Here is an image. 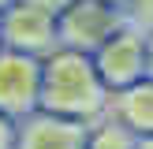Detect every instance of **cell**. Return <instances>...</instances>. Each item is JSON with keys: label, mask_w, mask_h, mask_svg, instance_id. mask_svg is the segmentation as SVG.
Here are the masks:
<instances>
[{"label": "cell", "mask_w": 153, "mask_h": 149, "mask_svg": "<svg viewBox=\"0 0 153 149\" xmlns=\"http://www.w3.org/2000/svg\"><path fill=\"white\" fill-rule=\"evenodd\" d=\"M134 149H153V134H146V138H134Z\"/></svg>", "instance_id": "obj_11"}, {"label": "cell", "mask_w": 153, "mask_h": 149, "mask_svg": "<svg viewBox=\"0 0 153 149\" xmlns=\"http://www.w3.org/2000/svg\"><path fill=\"white\" fill-rule=\"evenodd\" d=\"M146 78H153V30L146 34Z\"/></svg>", "instance_id": "obj_10"}, {"label": "cell", "mask_w": 153, "mask_h": 149, "mask_svg": "<svg viewBox=\"0 0 153 149\" xmlns=\"http://www.w3.org/2000/svg\"><path fill=\"white\" fill-rule=\"evenodd\" d=\"M0 4H11V0H0Z\"/></svg>", "instance_id": "obj_12"}, {"label": "cell", "mask_w": 153, "mask_h": 149, "mask_svg": "<svg viewBox=\"0 0 153 149\" xmlns=\"http://www.w3.org/2000/svg\"><path fill=\"white\" fill-rule=\"evenodd\" d=\"M4 37L22 56L49 52L52 45H56V19H52V11L41 7V4H15L11 11H7Z\"/></svg>", "instance_id": "obj_6"}, {"label": "cell", "mask_w": 153, "mask_h": 149, "mask_svg": "<svg viewBox=\"0 0 153 149\" xmlns=\"http://www.w3.org/2000/svg\"><path fill=\"white\" fill-rule=\"evenodd\" d=\"M86 149H134V134L116 119H105L101 127H94L86 138Z\"/></svg>", "instance_id": "obj_8"}, {"label": "cell", "mask_w": 153, "mask_h": 149, "mask_svg": "<svg viewBox=\"0 0 153 149\" xmlns=\"http://www.w3.org/2000/svg\"><path fill=\"white\" fill-rule=\"evenodd\" d=\"M0 30H4V26H0Z\"/></svg>", "instance_id": "obj_13"}, {"label": "cell", "mask_w": 153, "mask_h": 149, "mask_svg": "<svg viewBox=\"0 0 153 149\" xmlns=\"http://www.w3.org/2000/svg\"><path fill=\"white\" fill-rule=\"evenodd\" d=\"M15 131H19V127L7 116H0V149H15Z\"/></svg>", "instance_id": "obj_9"}, {"label": "cell", "mask_w": 153, "mask_h": 149, "mask_svg": "<svg viewBox=\"0 0 153 149\" xmlns=\"http://www.w3.org/2000/svg\"><path fill=\"white\" fill-rule=\"evenodd\" d=\"M37 97H41V67L34 63V56L22 52L0 56V116L22 123L37 112Z\"/></svg>", "instance_id": "obj_4"}, {"label": "cell", "mask_w": 153, "mask_h": 149, "mask_svg": "<svg viewBox=\"0 0 153 149\" xmlns=\"http://www.w3.org/2000/svg\"><path fill=\"white\" fill-rule=\"evenodd\" d=\"M105 104H108V89L90 56L71 49L49 56V63L41 67V97H37L41 112L90 123L105 116Z\"/></svg>", "instance_id": "obj_1"}, {"label": "cell", "mask_w": 153, "mask_h": 149, "mask_svg": "<svg viewBox=\"0 0 153 149\" xmlns=\"http://www.w3.org/2000/svg\"><path fill=\"white\" fill-rule=\"evenodd\" d=\"M94 67L105 89H127L146 78V34L138 26H120L101 49L94 52Z\"/></svg>", "instance_id": "obj_3"}, {"label": "cell", "mask_w": 153, "mask_h": 149, "mask_svg": "<svg viewBox=\"0 0 153 149\" xmlns=\"http://www.w3.org/2000/svg\"><path fill=\"white\" fill-rule=\"evenodd\" d=\"M120 26H123V15H120L116 4H108V0H71L64 7V15H60V22H56V37L71 52L90 56Z\"/></svg>", "instance_id": "obj_2"}, {"label": "cell", "mask_w": 153, "mask_h": 149, "mask_svg": "<svg viewBox=\"0 0 153 149\" xmlns=\"http://www.w3.org/2000/svg\"><path fill=\"white\" fill-rule=\"evenodd\" d=\"M116 123H123L134 138L153 134V78H142L134 86L120 89V97H116Z\"/></svg>", "instance_id": "obj_7"}, {"label": "cell", "mask_w": 153, "mask_h": 149, "mask_svg": "<svg viewBox=\"0 0 153 149\" xmlns=\"http://www.w3.org/2000/svg\"><path fill=\"white\" fill-rule=\"evenodd\" d=\"M86 138H90V127L79 119L34 112L15 131V149H86Z\"/></svg>", "instance_id": "obj_5"}]
</instances>
